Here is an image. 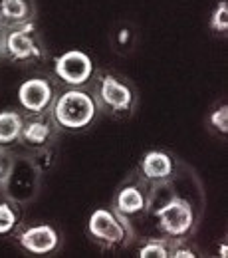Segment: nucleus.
I'll return each instance as SVG.
<instances>
[{
	"instance_id": "12",
	"label": "nucleus",
	"mask_w": 228,
	"mask_h": 258,
	"mask_svg": "<svg viewBox=\"0 0 228 258\" xmlns=\"http://www.w3.org/2000/svg\"><path fill=\"white\" fill-rule=\"evenodd\" d=\"M145 207H147V197L139 187H125L119 191L115 199V209H117V215L121 217L139 215L145 211Z\"/></svg>"
},
{
	"instance_id": "9",
	"label": "nucleus",
	"mask_w": 228,
	"mask_h": 258,
	"mask_svg": "<svg viewBox=\"0 0 228 258\" xmlns=\"http://www.w3.org/2000/svg\"><path fill=\"white\" fill-rule=\"evenodd\" d=\"M30 0H0V26H8L12 30L30 22Z\"/></svg>"
},
{
	"instance_id": "18",
	"label": "nucleus",
	"mask_w": 228,
	"mask_h": 258,
	"mask_svg": "<svg viewBox=\"0 0 228 258\" xmlns=\"http://www.w3.org/2000/svg\"><path fill=\"white\" fill-rule=\"evenodd\" d=\"M10 169H12V161H10V157L0 149V185L8 179V173H10Z\"/></svg>"
},
{
	"instance_id": "19",
	"label": "nucleus",
	"mask_w": 228,
	"mask_h": 258,
	"mask_svg": "<svg viewBox=\"0 0 228 258\" xmlns=\"http://www.w3.org/2000/svg\"><path fill=\"white\" fill-rule=\"evenodd\" d=\"M171 256H177V258H183V256H189L193 258V250H189V248H175V250H171Z\"/></svg>"
},
{
	"instance_id": "8",
	"label": "nucleus",
	"mask_w": 228,
	"mask_h": 258,
	"mask_svg": "<svg viewBox=\"0 0 228 258\" xmlns=\"http://www.w3.org/2000/svg\"><path fill=\"white\" fill-rule=\"evenodd\" d=\"M18 242L24 250L32 254H48L54 252L60 244V236L50 225H36L26 228L24 232L18 234Z\"/></svg>"
},
{
	"instance_id": "6",
	"label": "nucleus",
	"mask_w": 228,
	"mask_h": 258,
	"mask_svg": "<svg viewBox=\"0 0 228 258\" xmlns=\"http://www.w3.org/2000/svg\"><path fill=\"white\" fill-rule=\"evenodd\" d=\"M54 99V90L48 80L44 78H30L20 84L18 88V101L28 113H42L50 107Z\"/></svg>"
},
{
	"instance_id": "10",
	"label": "nucleus",
	"mask_w": 228,
	"mask_h": 258,
	"mask_svg": "<svg viewBox=\"0 0 228 258\" xmlns=\"http://www.w3.org/2000/svg\"><path fill=\"white\" fill-rule=\"evenodd\" d=\"M54 135V127H52V121L46 119V117H32V119H26L22 123V131H20V137L26 145H34V147H40V145H46Z\"/></svg>"
},
{
	"instance_id": "14",
	"label": "nucleus",
	"mask_w": 228,
	"mask_h": 258,
	"mask_svg": "<svg viewBox=\"0 0 228 258\" xmlns=\"http://www.w3.org/2000/svg\"><path fill=\"white\" fill-rule=\"evenodd\" d=\"M210 28L214 32H226L228 30V2L220 0V4L214 8L210 18Z\"/></svg>"
},
{
	"instance_id": "11",
	"label": "nucleus",
	"mask_w": 228,
	"mask_h": 258,
	"mask_svg": "<svg viewBox=\"0 0 228 258\" xmlns=\"http://www.w3.org/2000/svg\"><path fill=\"white\" fill-rule=\"evenodd\" d=\"M141 171L151 181H165L173 173V161H171V157L167 153H163V151H149L143 157Z\"/></svg>"
},
{
	"instance_id": "17",
	"label": "nucleus",
	"mask_w": 228,
	"mask_h": 258,
	"mask_svg": "<svg viewBox=\"0 0 228 258\" xmlns=\"http://www.w3.org/2000/svg\"><path fill=\"white\" fill-rule=\"evenodd\" d=\"M210 123H212V127H216L220 133H226L228 131V107L226 105H222L220 109L212 111V115H210Z\"/></svg>"
},
{
	"instance_id": "13",
	"label": "nucleus",
	"mask_w": 228,
	"mask_h": 258,
	"mask_svg": "<svg viewBox=\"0 0 228 258\" xmlns=\"http://www.w3.org/2000/svg\"><path fill=\"white\" fill-rule=\"evenodd\" d=\"M24 119L16 111H0V145H8L20 137Z\"/></svg>"
},
{
	"instance_id": "20",
	"label": "nucleus",
	"mask_w": 228,
	"mask_h": 258,
	"mask_svg": "<svg viewBox=\"0 0 228 258\" xmlns=\"http://www.w3.org/2000/svg\"><path fill=\"white\" fill-rule=\"evenodd\" d=\"M0 52H2V36H0Z\"/></svg>"
},
{
	"instance_id": "4",
	"label": "nucleus",
	"mask_w": 228,
	"mask_h": 258,
	"mask_svg": "<svg viewBox=\"0 0 228 258\" xmlns=\"http://www.w3.org/2000/svg\"><path fill=\"white\" fill-rule=\"evenodd\" d=\"M4 50L6 54L16 62H28L38 60L44 56V50L40 48L36 28L32 22H26L18 28H12L4 38Z\"/></svg>"
},
{
	"instance_id": "15",
	"label": "nucleus",
	"mask_w": 228,
	"mask_h": 258,
	"mask_svg": "<svg viewBox=\"0 0 228 258\" xmlns=\"http://www.w3.org/2000/svg\"><path fill=\"white\" fill-rule=\"evenodd\" d=\"M141 258H167L171 256L169 246L165 244L163 240H149L141 250H139Z\"/></svg>"
},
{
	"instance_id": "16",
	"label": "nucleus",
	"mask_w": 228,
	"mask_h": 258,
	"mask_svg": "<svg viewBox=\"0 0 228 258\" xmlns=\"http://www.w3.org/2000/svg\"><path fill=\"white\" fill-rule=\"evenodd\" d=\"M16 226V213L8 203H0V234H8Z\"/></svg>"
},
{
	"instance_id": "5",
	"label": "nucleus",
	"mask_w": 228,
	"mask_h": 258,
	"mask_svg": "<svg viewBox=\"0 0 228 258\" xmlns=\"http://www.w3.org/2000/svg\"><path fill=\"white\" fill-rule=\"evenodd\" d=\"M54 72L60 80H64L69 86H84L94 74V64L86 52L69 50V52L62 54L60 58H56Z\"/></svg>"
},
{
	"instance_id": "1",
	"label": "nucleus",
	"mask_w": 228,
	"mask_h": 258,
	"mask_svg": "<svg viewBox=\"0 0 228 258\" xmlns=\"http://www.w3.org/2000/svg\"><path fill=\"white\" fill-rule=\"evenodd\" d=\"M96 111L98 105L90 94L82 90H67L56 99L52 117L60 127L84 129L94 121Z\"/></svg>"
},
{
	"instance_id": "3",
	"label": "nucleus",
	"mask_w": 228,
	"mask_h": 258,
	"mask_svg": "<svg viewBox=\"0 0 228 258\" xmlns=\"http://www.w3.org/2000/svg\"><path fill=\"white\" fill-rule=\"evenodd\" d=\"M155 217L159 221V228L171 238L185 236L195 223V213H193L191 203L181 197L169 199L163 207L155 211Z\"/></svg>"
},
{
	"instance_id": "7",
	"label": "nucleus",
	"mask_w": 228,
	"mask_h": 258,
	"mask_svg": "<svg viewBox=\"0 0 228 258\" xmlns=\"http://www.w3.org/2000/svg\"><path fill=\"white\" fill-rule=\"evenodd\" d=\"M98 97L101 105H105L117 113L129 111L133 107V92L129 90V86H125L111 74L101 76L98 86Z\"/></svg>"
},
{
	"instance_id": "2",
	"label": "nucleus",
	"mask_w": 228,
	"mask_h": 258,
	"mask_svg": "<svg viewBox=\"0 0 228 258\" xmlns=\"http://www.w3.org/2000/svg\"><path fill=\"white\" fill-rule=\"evenodd\" d=\"M88 230L98 242L105 244L107 248L125 244V238L131 234L125 217L113 215L107 209H96L92 213L90 223H88Z\"/></svg>"
}]
</instances>
